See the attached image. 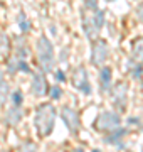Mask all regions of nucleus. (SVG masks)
I'll use <instances>...</instances> for the list:
<instances>
[{
  "label": "nucleus",
  "mask_w": 143,
  "mask_h": 152,
  "mask_svg": "<svg viewBox=\"0 0 143 152\" xmlns=\"http://www.w3.org/2000/svg\"><path fill=\"white\" fill-rule=\"evenodd\" d=\"M54 108L51 105H42L35 113V125H37V132L42 137L49 135L52 127H54Z\"/></svg>",
  "instance_id": "obj_1"
},
{
  "label": "nucleus",
  "mask_w": 143,
  "mask_h": 152,
  "mask_svg": "<svg viewBox=\"0 0 143 152\" xmlns=\"http://www.w3.org/2000/svg\"><path fill=\"white\" fill-rule=\"evenodd\" d=\"M37 56L39 61H40V66L44 71H51L52 66H54V48L47 37H39L37 41Z\"/></svg>",
  "instance_id": "obj_2"
},
{
  "label": "nucleus",
  "mask_w": 143,
  "mask_h": 152,
  "mask_svg": "<svg viewBox=\"0 0 143 152\" xmlns=\"http://www.w3.org/2000/svg\"><path fill=\"white\" fill-rule=\"evenodd\" d=\"M103 24H105V14L99 10L93 12L91 15H84L83 17V27L86 31V36L89 39H96L98 37L99 31L103 27Z\"/></svg>",
  "instance_id": "obj_3"
},
{
  "label": "nucleus",
  "mask_w": 143,
  "mask_h": 152,
  "mask_svg": "<svg viewBox=\"0 0 143 152\" xmlns=\"http://www.w3.org/2000/svg\"><path fill=\"white\" fill-rule=\"evenodd\" d=\"M106 58H108V44L105 41H99V42L94 44V48H93L91 61H93V64L101 66L106 61Z\"/></svg>",
  "instance_id": "obj_4"
},
{
  "label": "nucleus",
  "mask_w": 143,
  "mask_h": 152,
  "mask_svg": "<svg viewBox=\"0 0 143 152\" xmlns=\"http://www.w3.org/2000/svg\"><path fill=\"white\" fill-rule=\"evenodd\" d=\"M118 125H120V117L113 112L103 113L98 120V129H101V130H111V129H116Z\"/></svg>",
  "instance_id": "obj_5"
},
{
  "label": "nucleus",
  "mask_w": 143,
  "mask_h": 152,
  "mask_svg": "<svg viewBox=\"0 0 143 152\" xmlns=\"http://www.w3.org/2000/svg\"><path fill=\"white\" fill-rule=\"evenodd\" d=\"M74 86L79 88L83 93L88 95L91 91V88H89V83H88V75H86V69L84 68H79L76 71V75H74Z\"/></svg>",
  "instance_id": "obj_6"
},
{
  "label": "nucleus",
  "mask_w": 143,
  "mask_h": 152,
  "mask_svg": "<svg viewBox=\"0 0 143 152\" xmlns=\"http://www.w3.org/2000/svg\"><path fill=\"white\" fill-rule=\"evenodd\" d=\"M62 118H64V122H66V125L69 127L71 132L77 130V127H79V117H77V113L72 108H64L62 110Z\"/></svg>",
  "instance_id": "obj_7"
},
{
  "label": "nucleus",
  "mask_w": 143,
  "mask_h": 152,
  "mask_svg": "<svg viewBox=\"0 0 143 152\" xmlns=\"http://www.w3.org/2000/svg\"><path fill=\"white\" fill-rule=\"evenodd\" d=\"M32 91L35 93V95H39V96H42V95H46V91H47V83H46V78L42 75H35L32 80Z\"/></svg>",
  "instance_id": "obj_8"
},
{
  "label": "nucleus",
  "mask_w": 143,
  "mask_h": 152,
  "mask_svg": "<svg viewBox=\"0 0 143 152\" xmlns=\"http://www.w3.org/2000/svg\"><path fill=\"white\" fill-rule=\"evenodd\" d=\"M101 85L105 91H110L111 88V69L110 68H103L101 69Z\"/></svg>",
  "instance_id": "obj_9"
},
{
  "label": "nucleus",
  "mask_w": 143,
  "mask_h": 152,
  "mask_svg": "<svg viewBox=\"0 0 143 152\" xmlns=\"http://www.w3.org/2000/svg\"><path fill=\"white\" fill-rule=\"evenodd\" d=\"M7 117H9V124H12V125H15V124H19L20 122V118H22V112H20V108L19 107H14V108L7 113Z\"/></svg>",
  "instance_id": "obj_10"
},
{
  "label": "nucleus",
  "mask_w": 143,
  "mask_h": 152,
  "mask_svg": "<svg viewBox=\"0 0 143 152\" xmlns=\"http://www.w3.org/2000/svg\"><path fill=\"white\" fill-rule=\"evenodd\" d=\"M133 58L138 61H143V39H136L133 44Z\"/></svg>",
  "instance_id": "obj_11"
},
{
  "label": "nucleus",
  "mask_w": 143,
  "mask_h": 152,
  "mask_svg": "<svg viewBox=\"0 0 143 152\" xmlns=\"http://www.w3.org/2000/svg\"><path fill=\"white\" fill-rule=\"evenodd\" d=\"M19 26H20V29H22L24 32L30 29V24H29L27 17H25V14H24V12H20V14H19Z\"/></svg>",
  "instance_id": "obj_12"
},
{
  "label": "nucleus",
  "mask_w": 143,
  "mask_h": 152,
  "mask_svg": "<svg viewBox=\"0 0 143 152\" xmlns=\"http://www.w3.org/2000/svg\"><path fill=\"white\" fill-rule=\"evenodd\" d=\"M7 96H9V85L5 81H2L0 83V102L4 103L7 100Z\"/></svg>",
  "instance_id": "obj_13"
},
{
  "label": "nucleus",
  "mask_w": 143,
  "mask_h": 152,
  "mask_svg": "<svg viewBox=\"0 0 143 152\" xmlns=\"http://www.w3.org/2000/svg\"><path fill=\"white\" fill-rule=\"evenodd\" d=\"M9 49V39L5 34H0V54H5Z\"/></svg>",
  "instance_id": "obj_14"
},
{
  "label": "nucleus",
  "mask_w": 143,
  "mask_h": 152,
  "mask_svg": "<svg viewBox=\"0 0 143 152\" xmlns=\"http://www.w3.org/2000/svg\"><path fill=\"white\" fill-rule=\"evenodd\" d=\"M84 7L91 12L98 10V0H84Z\"/></svg>",
  "instance_id": "obj_15"
},
{
  "label": "nucleus",
  "mask_w": 143,
  "mask_h": 152,
  "mask_svg": "<svg viewBox=\"0 0 143 152\" xmlns=\"http://www.w3.org/2000/svg\"><path fill=\"white\" fill-rule=\"evenodd\" d=\"M12 100H14L15 107H19V105L22 103V93H20V91H15L14 95H12Z\"/></svg>",
  "instance_id": "obj_16"
},
{
  "label": "nucleus",
  "mask_w": 143,
  "mask_h": 152,
  "mask_svg": "<svg viewBox=\"0 0 143 152\" xmlns=\"http://www.w3.org/2000/svg\"><path fill=\"white\" fill-rule=\"evenodd\" d=\"M136 17H138V20L140 22H143V2L136 7Z\"/></svg>",
  "instance_id": "obj_17"
},
{
  "label": "nucleus",
  "mask_w": 143,
  "mask_h": 152,
  "mask_svg": "<svg viewBox=\"0 0 143 152\" xmlns=\"http://www.w3.org/2000/svg\"><path fill=\"white\" fill-rule=\"evenodd\" d=\"M52 98H61V95H62V91H61V88H57V86H54L52 88Z\"/></svg>",
  "instance_id": "obj_18"
},
{
  "label": "nucleus",
  "mask_w": 143,
  "mask_h": 152,
  "mask_svg": "<svg viewBox=\"0 0 143 152\" xmlns=\"http://www.w3.org/2000/svg\"><path fill=\"white\" fill-rule=\"evenodd\" d=\"M57 80H61V81L64 80V73L62 71H57Z\"/></svg>",
  "instance_id": "obj_19"
},
{
  "label": "nucleus",
  "mask_w": 143,
  "mask_h": 152,
  "mask_svg": "<svg viewBox=\"0 0 143 152\" xmlns=\"http://www.w3.org/2000/svg\"><path fill=\"white\" fill-rule=\"evenodd\" d=\"M4 81V73H2V71H0V83Z\"/></svg>",
  "instance_id": "obj_20"
},
{
  "label": "nucleus",
  "mask_w": 143,
  "mask_h": 152,
  "mask_svg": "<svg viewBox=\"0 0 143 152\" xmlns=\"http://www.w3.org/2000/svg\"><path fill=\"white\" fill-rule=\"evenodd\" d=\"M106 2H113V0H106Z\"/></svg>",
  "instance_id": "obj_21"
}]
</instances>
